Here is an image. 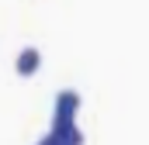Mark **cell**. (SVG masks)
Instances as JSON below:
<instances>
[{"instance_id": "cell-1", "label": "cell", "mask_w": 149, "mask_h": 145, "mask_svg": "<svg viewBox=\"0 0 149 145\" xmlns=\"http://www.w3.org/2000/svg\"><path fill=\"white\" fill-rule=\"evenodd\" d=\"M76 114H80V93H76V90H59V93H56V110H52V117H56V121H76Z\"/></svg>"}, {"instance_id": "cell-2", "label": "cell", "mask_w": 149, "mask_h": 145, "mask_svg": "<svg viewBox=\"0 0 149 145\" xmlns=\"http://www.w3.org/2000/svg\"><path fill=\"white\" fill-rule=\"evenodd\" d=\"M38 66H42V52L38 48H21L17 52V59H14V69H17V76H35L38 72Z\"/></svg>"}, {"instance_id": "cell-3", "label": "cell", "mask_w": 149, "mask_h": 145, "mask_svg": "<svg viewBox=\"0 0 149 145\" xmlns=\"http://www.w3.org/2000/svg\"><path fill=\"white\" fill-rule=\"evenodd\" d=\"M38 145H66V142H59V138H56V135L49 131V135H45V138H42V142H38Z\"/></svg>"}]
</instances>
